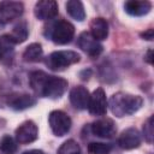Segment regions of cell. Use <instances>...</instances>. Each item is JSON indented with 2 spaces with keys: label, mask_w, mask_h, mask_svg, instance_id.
<instances>
[{
  "label": "cell",
  "mask_w": 154,
  "mask_h": 154,
  "mask_svg": "<svg viewBox=\"0 0 154 154\" xmlns=\"http://www.w3.org/2000/svg\"><path fill=\"white\" fill-rule=\"evenodd\" d=\"M143 105V99L138 95H132L128 93H116L111 96L108 106L111 112L116 117H125L136 113Z\"/></svg>",
  "instance_id": "1"
},
{
  "label": "cell",
  "mask_w": 154,
  "mask_h": 154,
  "mask_svg": "<svg viewBox=\"0 0 154 154\" xmlns=\"http://www.w3.org/2000/svg\"><path fill=\"white\" fill-rule=\"evenodd\" d=\"M81 59L79 54L73 51H57L47 57L46 64L51 70L61 71L66 67L78 63Z\"/></svg>",
  "instance_id": "2"
},
{
  "label": "cell",
  "mask_w": 154,
  "mask_h": 154,
  "mask_svg": "<svg viewBox=\"0 0 154 154\" xmlns=\"http://www.w3.org/2000/svg\"><path fill=\"white\" fill-rule=\"evenodd\" d=\"M49 126L55 136H64L71 129V118L63 111H52L48 117Z\"/></svg>",
  "instance_id": "3"
},
{
  "label": "cell",
  "mask_w": 154,
  "mask_h": 154,
  "mask_svg": "<svg viewBox=\"0 0 154 154\" xmlns=\"http://www.w3.org/2000/svg\"><path fill=\"white\" fill-rule=\"evenodd\" d=\"M75 35V26L67 20H59L52 29L51 38L57 45H66L71 42Z\"/></svg>",
  "instance_id": "4"
},
{
  "label": "cell",
  "mask_w": 154,
  "mask_h": 154,
  "mask_svg": "<svg viewBox=\"0 0 154 154\" xmlns=\"http://www.w3.org/2000/svg\"><path fill=\"white\" fill-rule=\"evenodd\" d=\"M67 89V81L60 77H55V76H49L43 90H42V95L45 97L52 99V100H57L59 97H61L65 91Z\"/></svg>",
  "instance_id": "5"
},
{
  "label": "cell",
  "mask_w": 154,
  "mask_h": 154,
  "mask_svg": "<svg viewBox=\"0 0 154 154\" xmlns=\"http://www.w3.org/2000/svg\"><path fill=\"white\" fill-rule=\"evenodd\" d=\"M24 11V5L19 1H1L0 2V24H7L20 17Z\"/></svg>",
  "instance_id": "6"
},
{
  "label": "cell",
  "mask_w": 154,
  "mask_h": 154,
  "mask_svg": "<svg viewBox=\"0 0 154 154\" xmlns=\"http://www.w3.org/2000/svg\"><path fill=\"white\" fill-rule=\"evenodd\" d=\"M37 137H38V129L32 120H26L16 129V140L18 143L22 144L31 143L36 141Z\"/></svg>",
  "instance_id": "7"
},
{
  "label": "cell",
  "mask_w": 154,
  "mask_h": 154,
  "mask_svg": "<svg viewBox=\"0 0 154 154\" xmlns=\"http://www.w3.org/2000/svg\"><path fill=\"white\" fill-rule=\"evenodd\" d=\"M89 113L93 116H103L107 111V99L102 88H96L89 97Z\"/></svg>",
  "instance_id": "8"
},
{
  "label": "cell",
  "mask_w": 154,
  "mask_h": 154,
  "mask_svg": "<svg viewBox=\"0 0 154 154\" xmlns=\"http://www.w3.org/2000/svg\"><path fill=\"white\" fill-rule=\"evenodd\" d=\"M77 45L78 47L85 52L89 57L91 58H96L101 54L102 52V45L99 43V41H96L89 32L84 31L82 32L79 36H78V40H77Z\"/></svg>",
  "instance_id": "9"
},
{
  "label": "cell",
  "mask_w": 154,
  "mask_h": 154,
  "mask_svg": "<svg viewBox=\"0 0 154 154\" xmlns=\"http://www.w3.org/2000/svg\"><path fill=\"white\" fill-rule=\"evenodd\" d=\"M59 12L58 4L54 0H41L37 1L34 8V14L37 19L47 20L54 18Z\"/></svg>",
  "instance_id": "10"
},
{
  "label": "cell",
  "mask_w": 154,
  "mask_h": 154,
  "mask_svg": "<svg viewBox=\"0 0 154 154\" xmlns=\"http://www.w3.org/2000/svg\"><path fill=\"white\" fill-rule=\"evenodd\" d=\"M118 144L120 148L125 150H130L134 148L140 147L141 144V134L136 128H129L124 130L119 138H118Z\"/></svg>",
  "instance_id": "11"
},
{
  "label": "cell",
  "mask_w": 154,
  "mask_h": 154,
  "mask_svg": "<svg viewBox=\"0 0 154 154\" xmlns=\"http://www.w3.org/2000/svg\"><path fill=\"white\" fill-rule=\"evenodd\" d=\"M91 131L94 135L102 137V138H111L116 135L117 128L112 119L109 118H102L91 124Z\"/></svg>",
  "instance_id": "12"
},
{
  "label": "cell",
  "mask_w": 154,
  "mask_h": 154,
  "mask_svg": "<svg viewBox=\"0 0 154 154\" xmlns=\"http://www.w3.org/2000/svg\"><path fill=\"white\" fill-rule=\"evenodd\" d=\"M90 94L84 87H75L70 91V102L76 109H85L88 108Z\"/></svg>",
  "instance_id": "13"
},
{
  "label": "cell",
  "mask_w": 154,
  "mask_h": 154,
  "mask_svg": "<svg viewBox=\"0 0 154 154\" xmlns=\"http://www.w3.org/2000/svg\"><path fill=\"white\" fill-rule=\"evenodd\" d=\"M90 35L96 40V41H101V40H106L108 36V23L106 22V19L97 17L94 18L90 24Z\"/></svg>",
  "instance_id": "14"
},
{
  "label": "cell",
  "mask_w": 154,
  "mask_h": 154,
  "mask_svg": "<svg viewBox=\"0 0 154 154\" xmlns=\"http://www.w3.org/2000/svg\"><path fill=\"white\" fill-rule=\"evenodd\" d=\"M124 8L126 11V13L135 16V17H141L147 14L150 8H152V4L149 1H137V0H131V1H126L124 4Z\"/></svg>",
  "instance_id": "15"
},
{
  "label": "cell",
  "mask_w": 154,
  "mask_h": 154,
  "mask_svg": "<svg viewBox=\"0 0 154 154\" xmlns=\"http://www.w3.org/2000/svg\"><path fill=\"white\" fill-rule=\"evenodd\" d=\"M48 77L49 76L43 71H34V72L30 73L29 83H30L31 89L37 95H42V90H43V87H45Z\"/></svg>",
  "instance_id": "16"
},
{
  "label": "cell",
  "mask_w": 154,
  "mask_h": 154,
  "mask_svg": "<svg viewBox=\"0 0 154 154\" xmlns=\"http://www.w3.org/2000/svg\"><path fill=\"white\" fill-rule=\"evenodd\" d=\"M36 103V100L28 95V94H20V95H16L13 97H11L8 105L13 108V109H17V111H22V109H25V108H29L31 106H34Z\"/></svg>",
  "instance_id": "17"
},
{
  "label": "cell",
  "mask_w": 154,
  "mask_h": 154,
  "mask_svg": "<svg viewBox=\"0 0 154 154\" xmlns=\"http://www.w3.org/2000/svg\"><path fill=\"white\" fill-rule=\"evenodd\" d=\"M66 12L76 20L82 22L85 18V11H84V6L81 1L78 0H70L66 2Z\"/></svg>",
  "instance_id": "18"
},
{
  "label": "cell",
  "mask_w": 154,
  "mask_h": 154,
  "mask_svg": "<svg viewBox=\"0 0 154 154\" xmlns=\"http://www.w3.org/2000/svg\"><path fill=\"white\" fill-rule=\"evenodd\" d=\"M28 35H29V28H28V23L25 20H20L19 23H17L13 26L12 32L10 34V36L12 37L14 43L24 42L28 38Z\"/></svg>",
  "instance_id": "19"
},
{
  "label": "cell",
  "mask_w": 154,
  "mask_h": 154,
  "mask_svg": "<svg viewBox=\"0 0 154 154\" xmlns=\"http://www.w3.org/2000/svg\"><path fill=\"white\" fill-rule=\"evenodd\" d=\"M42 53H43L42 46L37 42H34L25 48L23 53V59L24 61H28V63H35L42 58Z\"/></svg>",
  "instance_id": "20"
},
{
  "label": "cell",
  "mask_w": 154,
  "mask_h": 154,
  "mask_svg": "<svg viewBox=\"0 0 154 154\" xmlns=\"http://www.w3.org/2000/svg\"><path fill=\"white\" fill-rule=\"evenodd\" d=\"M17 152V144L14 140L6 135L0 141V154H14Z\"/></svg>",
  "instance_id": "21"
},
{
  "label": "cell",
  "mask_w": 154,
  "mask_h": 154,
  "mask_svg": "<svg viewBox=\"0 0 154 154\" xmlns=\"http://www.w3.org/2000/svg\"><path fill=\"white\" fill-rule=\"evenodd\" d=\"M14 45L16 43L10 35H1L0 36V59H4L10 52H12Z\"/></svg>",
  "instance_id": "22"
},
{
  "label": "cell",
  "mask_w": 154,
  "mask_h": 154,
  "mask_svg": "<svg viewBox=\"0 0 154 154\" xmlns=\"http://www.w3.org/2000/svg\"><path fill=\"white\" fill-rule=\"evenodd\" d=\"M58 154H81V148L78 143L73 140L65 141L58 149Z\"/></svg>",
  "instance_id": "23"
},
{
  "label": "cell",
  "mask_w": 154,
  "mask_h": 154,
  "mask_svg": "<svg viewBox=\"0 0 154 154\" xmlns=\"http://www.w3.org/2000/svg\"><path fill=\"white\" fill-rule=\"evenodd\" d=\"M112 147L107 143L101 142H91L88 144V153L89 154H109Z\"/></svg>",
  "instance_id": "24"
},
{
  "label": "cell",
  "mask_w": 154,
  "mask_h": 154,
  "mask_svg": "<svg viewBox=\"0 0 154 154\" xmlns=\"http://www.w3.org/2000/svg\"><path fill=\"white\" fill-rule=\"evenodd\" d=\"M143 135L144 138L148 143L153 142V136H154V131H153V117H149L148 120L143 124Z\"/></svg>",
  "instance_id": "25"
},
{
  "label": "cell",
  "mask_w": 154,
  "mask_h": 154,
  "mask_svg": "<svg viewBox=\"0 0 154 154\" xmlns=\"http://www.w3.org/2000/svg\"><path fill=\"white\" fill-rule=\"evenodd\" d=\"M153 36H154V31H153V29H148L147 31L141 32V37L144 38V40H148V41H152V40H153Z\"/></svg>",
  "instance_id": "26"
},
{
  "label": "cell",
  "mask_w": 154,
  "mask_h": 154,
  "mask_svg": "<svg viewBox=\"0 0 154 154\" xmlns=\"http://www.w3.org/2000/svg\"><path fill=\"white\" fill-rule=\"evenodd\" d=\"M23 154H43V152L40 150V149H31V150H26V152H24Z\"/></svg>",
  "instance_id": "27"
},
{
  "label": "cell",
  "mask_w": 154,
  "mask_h": 154,
  "mask_svg": "<svg viewBox=\"0 0 154 154\" xmlns=\"http://www.w3.org/2000/svg\"><path fill=\"white\" fill-rule=\"evenodd\" d=\"M146 61H147V63H149V64H152V49H149V51L147 52V55H146Z\"/></svg>",
  "instance_id": "28"
}]
</instances>
